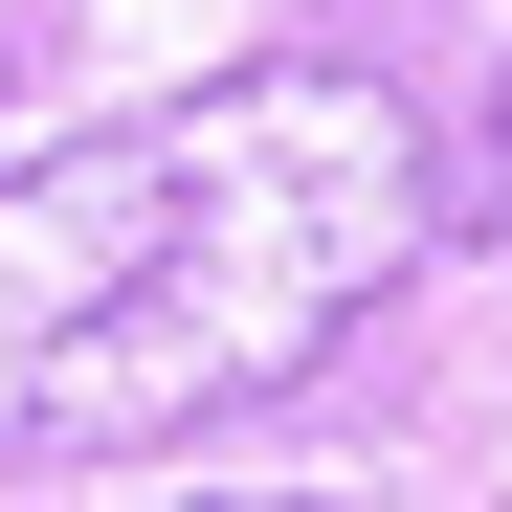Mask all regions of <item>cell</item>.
<instances>
[{"instance_id":"cell-1","label":"cell","mask_w":512,"mask_h":512,"mask_svg":"<svg viewBox=\"0 0 512 512\" xmlns=\"http://www.w3.org/2000/svg\"><path fill=\"white\" fill-rule=\"evenodd\" d=\"M423 245H446V179L379 67H334V45L223 67V90L0 179V446H45V468L179 446V423L312 379Z\"/></svg>"},{"instance_id":"cell-2","label":"cell","mask_w":512,"mask_h":512,"mask_svg":"<svg viewBox=\"0 0 512 512\" xmlns=\"http://www.w3.org/2000/svg\"><path fill=\"white\" fill-rule=\"evenodd\" d=\"M468 223H512V134H490V179H468Z\"/></svg>"},{"instance_id":"cell-3","label":"cell","mask_w":512,"mask_h":512,"mask_svg":"<svg viewBox=\"0 0 512 512\" xmlns=\"http://www.w3.org/2000/svg\"><path fill=\"white\" fill-rule=\"evenodd\" d=\"M268 512H334V490H268Z\"/></svg>"}]
</instances>
